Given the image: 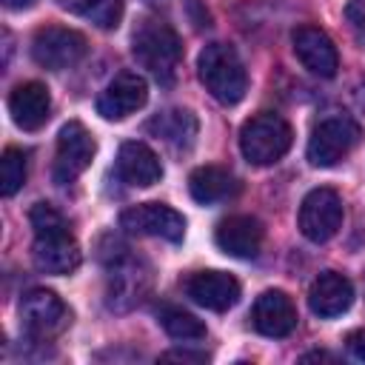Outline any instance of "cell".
Masks as SVG:
<instances>
[{"label":"cell","instance_id":"cell-21","mask_svg":"<svg viewBox=\"0 0 365 365\" xmlns=\"http://www.w3.org/2000/svg\"><path fill=\"white\" fill-rule=\"evenodd\" d=\"M157 140H163L165 145H171L174 151H185L194 145L197 137V117L185 108H168L157 117L148 120L145 125Z\"/></svg>","mask_w":365,"mask_h":365},{"label":"cell","instance_id":"cell-7","mask_svg":"<svg viewBox=\"0 0 365 365\" xmlns=\"http://www.w3.org/2000/svg\"><path fill=\"white\" fill-rule=\"evenodd\" d=\"M71 314L66 302L48 288H29L20 297V322L34 339H51L66 331Z\"/></svg>","mask_w":365,"mask_h":365},{"label":"cell","instance_id":"cell-3","mask_svg":"<svg viewBox=\"0 0 365 365\" xmlns=\"http://www.w3.org/2000/svg\"><path fill=\"white\" fill-rule=\"evenodd\" d=\"M197 74L205 91L222 106H237L248 91L245 66L228 43H208L197 57Z\"/></svg>","mask_w":365,"mask_h":365},{"label":"cell","instance_id":"cell-8","mask_svg":"<svg viewBox=\"0 0 365 365\" xmlns=\"http://www.w3.org/2000/svg\"><path fill=\"white\" fill-rule=\"evenodd\" d=\"M342 200L334 188H314L305 194L302 205H299V231L305 240L311 242H328L331 237H336V231L342 228Z\"/></svg>","mask_w":365,"mask_h":365},{"label":"cell","instance_id":"cell-28","mask_svg":"<svg viewBox=\"0 0 365 365\" xmlns=\"http://www.w3.org/2000/svg\"><path fill=\"white\" fill-rule=\"evenodd\" d=\"M31 3H34V0H3V6H6V9H14V11H17V9H29Z\"/></svg>","mask_w":365,"mask_h":365},{"label":"cell","instance_id":"cell-27","mask_svg":"<svg viewBox=\"0 0 365 365\" xmlns=\"http://www.w3.org/2000/svg\"><path fill=\"white\" fill-rule=\"evenodd\" d=\"M163 359H185V362H202L205 354H188V351H168L163 354Z\"/></svg>","mask_w":365,"mask_h":365},{"label":"cell","instance_id":"cell-20","mask_svg":"<svg viewBox=\"0 0 365 365\" xmlns=\"http://www.w3.org/2000/svg\"><path fill=\"white\" fill-rule=\"evenodd\" d=\"M140 268L143 265L134 259L111 265V277H108V305L111 308L125 311L143 299V294L148 288V274Z\"/></svg>","mask_w":365,"mask_h":365},{"label":"cell","instance_id":"cell-2","mask_svg":"<svg viewBox=\"0 0 365 365\" xmlns=\"http://www.w3.org/2000/svg\"><path fill=\"white\" fill-rule=\"evenodd\" d=\"M131 54L160 86H171L182 60V43L168 23L145 17L131 34Z\"/></svg>","mask_w":365,"mask_h":365},{"label":"cell","instance_id":"cell-15","mask_svg":"<svg viewBox=\"0 0 365 365\" xmlns=\"http://www.w3.org/2000/svg\"><path fill=\"white\" fill-rule=\"evenodd\" d=\"M185 294L208 311H228L240 302V282L225 271H197L188 277Z\"/></svg>","mask_w":365,"mask_h":365},{"label":"cell","instance_id":"cell-26","mask_svg":"<svg viewBox=\"0 0 365 365\" xmlns=\"http://www.w3.org/2000/svg\"><path fill=\"white\" fill-rule=\"evenodd\" d=\"M66 11H71V14H91L103 0H57Z\"/></svg>","mask_w":365,"mask_h":365},{"label":"cell","instance_id":"cell-12","mask_svg":"<svg viewBox=\"0 0 365 365\" xmlns=\"http://www.w3.org/2000/svg\"><path fill=\"white\" fill-rule=\"evenodd\" d=\"M148 100V86L137 71H120L97 97V114L106 120H125Z\"/></svg>","mask_w":365,"mask_h":365},{"label":"cell","instance_id":"cell-17","mask_svg":"<svg viewBox=\"0 0 365 365\" xmlns=\"http://www.w3.org/2000/svg\"><path fill=\"white\" fill-rule=\"evenodd\" d=\"M351 302H354V285L345 274L322 271L308 288V308L322 319H334L345 314Z\"/></svg>","mask_w":365,"mask_h":365},{"label":"cell","instance_id":"cell-10","mask_svg":"<svg viewBox=\"0 0 365 365\" xmlns=\"http://www.w3.org/2000/svg\"><path fill=\"white\" fill-rule=\"evenodd\" d=\"M120 225L131 234L160 237L168 242H180L185 237V217L163 202H140L120 214Z\"/></svg>","mask_w":365,"mask_h":365},{"label":"cell","instance_id":"cell-25","mask_svg":"<svg viewBox=\"0 0 365 365\" xmlns=\"http://www.w3.org/2000/svg\"><path fill=\"white\" fill-rule=\"evenodd\" d=\"M345 348H348V354H351L356 362H365V328L351 331L348 339H345Z\"/></svg>","mask_w":365,"mask_h":365},{"label":"cell","instance_id":"cell-9","mask_svg":"<svg viewBox=\"0 0 365 365\" xmlns=\"http://www.w3.org/2000/svg\"><path fill=\"white\" fill-rule=\"evenodd\" d=\"M94 157V137L88 134V128L77 120H68L60 134H57V154H54V182L57 185H68L74 182Z\"/></svg>","mask_w":365,"mask_h":365},{"label":"cell","instance_id":"cell-19","mask_svg":"<svg viewBox=\"0 0 365 365\" xmlns=\"http://www.w3.org/2000/svg\"><path fill=\"white\" fill-rule=\"evenodd\" d=\"M188 191L200 205H214L222 200H231L240 191L237 177L228 168L220 165H200L188 177Z\"/></svg>","mask_w":365,"mask_h":365},{"label":"cell","instance_id":"cell-11","mask_svg":"<svg viewBox=\"0 0 365 365\" xmlns=\"http://www.w3.org/2000/svg\"><path fill=\"white\" fill-rule=\"evenodd\" d=\"M262 240H265V228L251 214H231V217L220 220V225L214 231L217 248L237 259H254L262 248Z\"/></svg>","mask_w":365,"mask_h":365},{"label":"cell","instance_id":"cell-1","mask_svg":"<svg viewBox=\"0 0 365 365\" xmlns=\"http://www.w3.org/2000/svg\"><path fill=\"white\" fill-rule=\"evenodd\" d=\"M29 220L34 228V245H31L34 268L43 274H71L80 265L83 254L68 231L66 217L54 205L37 202L29 211Z\"/></svg>","mask_w":365,"mask_h":365},{"label":"cell","instance_id":"cell-5","mask_svg":"<svg viewBox=\"0 0 365 365\" xmlns=\"http://www.w3.org/2000/svg\"><path fill=\"white\" fill-rule=\"evenodd\" d=\"M362 140V125L348 114H331L319 120L308 137V163L317 168H331L342 163Z\"/></svg>","mask_w":365,"mask_h":365},{"label":"cell","instance_id":"cell-6","mask_svg":"<svg viewBox=\"0 0 365 365\" xmlns=\"http://www.w3.org/2000/svg\"><path fill=\"white\" fill-rule=\"evenodd\" d=\"M88 51V40L66 26H43L34 31L31 37V57L37 66L51 68V71H63L77 66Z\"/></svg>","mask_w":365,"mask_h":365},{"label":"cell","instance_id":"cell-4","mask_svg":"<svg viewBox=\"0 0 365 365\" xmlns=\"http://www.w3.org/2000/svg\"><path fill=\"white\" fill-rule=\"evenodd\" d=\"M291 143L294 131L288 120L274 111H259L240 128V151L251 165H274L288 154Z\"/></svg>","mask_w":365,"mask_h":365},{"label":"cell","instance_id":"cell-16","mask_svg":"<svg viewBox=\"0 0 365 365\" xmlns=\"http://www.w3.org/2000/svg\"><path fill=\"white\" fill-rule=\"evenodd\" d=\"M9 114L14 120L17 128L23 131H37L46 125L48 114H51V94L43 83L29 80L14 86V91L9 94Z\"/></svg>","mask_w":365,"mask_h":365},{"label":"cell","instance_id":"cell-18","mask_svg":"<svg viewBox=\"0 0 365 365\" xmlns=\"http://www.w3.org/2000/svg\"><path fill=\"white\" fill-rule=\"evenodd\" d=\"M117 174L137 188H148L154 182H160L163 177V165L160 157L140 140H125L117 151Z\"/></svg>","mask_w":365,"mask_h":365},{"label":"cell","instance_id":"cell-22","mask_svg":"<svg viewBox=\"0 0 365 365\" xmlns=\"http://www.w3.org/2000/svg\"><path fill=\"white\" fill-rule=\"evenodd\" d=\"M160 325L165 328V334L177 342H197V339H205V325L202 319H197L194 314L182 311V308H174V305H165L160 314Z\"/></svg>","mask_w":365,"mask_h":365},{"label":"cell","instance_id":"cell-29","mask_svg":"<svg viewBox=\"0 0 365 365\" xmlns=\"http://www.w3.org/2000/svg\"><path fill=\"white\" fill-rule=\"evenodd\" d=\"M311 359H328V362H331L334 356L325 354V351H314V354H305V356H302V362H311Z\"/></svg>","mask_w":365,"mask_h":365},{"label":"cell","instance_id":"cell-13","mask_svg":"<svg viewBox=\"0 0 365 365\" xmlns=\"http://www.w3.org/2000/svg\"><path fill=\"white\" fill-rule=\"evenodd\" d=\"M297 60L317 77H334L339 68V54L334 40L319 26H297L291 34Z\"/></svg>","mask_w":365,"mask_h":365},{"label":"cell","instance_id":"cell-14","mask_svg":"<svg viewBox=\"0 0 365 365\" xmlns=\"http://www.w3.org/2000/svg\"><path fill=\"white\" fill-rule=\"evenodd\" d=\"M251 325L257 334L279 339L297 328V308L285 291H262L251 308Z\"/></svg>","mask_w":365,"mask_h":365},{"label":"cell","instance_id":"cell-24","mask_svg":"<svg viewBox=\"0 0 365 365\" xmlns=\"http://www.w3.org/2000/svg\"><path fill=\"white\" fill-rule=\"evenodd\" d=\"M91 17L97 20L100 29H114V26L120 23V17H123V0H103V3L91 11Z\"/></svg>","mask_w":365,"mask_h":365},{"label":"cell","instance_id":"cell-23","mask_svg":"<svg viewBox=\"0 0 365 365\" xmlns=\"http://www.w3.org/2000/svg\"><path fill=\"white\" fill-rule=\"evenodd\" d=\"M26 182V151L9 145L0 157V191L3 197H14Z\"/></svg>","mask_w":365,"mask_h":365}]
</instances>
